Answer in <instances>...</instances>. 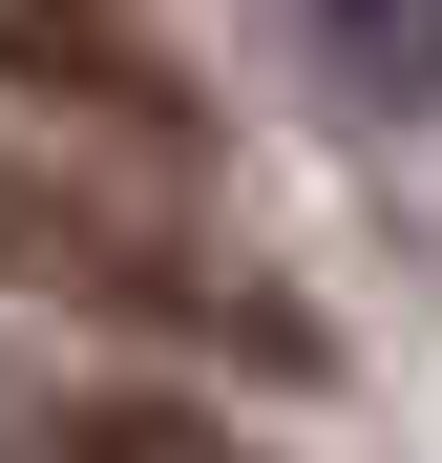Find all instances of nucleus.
Here are the masks:
<instances>
[{"label": "nucleus", "instance_id": "obj_1", "mask_svg": "<svg viewBox=\"0 0 442 463\" xmlns=\"http://www.w3.org/2000/svg\"><path fill=\"white\" fill-rule=\"evenodd\" d=\"M0 295L106 317V337H169V358H232V379H316V317L274 274H232L169 190L63 169V147H0Z\"/></svg>", "mask_w": 442, "mask_h": 463}, {"label": "nucleus", "instance_id": "obj_2", "mask_svg": "<svg viewBox=\"0 0 442 463\" xmlns=\"http://www.w3.org/2000/svg\"><path fill=\"white\" fill-rule=\"evenodd\" d=\"M0 106H42V127H106L127 169H190V147H211L190 63L147 43V0H0Z\"/></svg>", "mask_w": 442, "mask_h": 463}, {"label": "nucleus", "instance_id": "obj_3", "mask_svg": "<svg viewBox=\"0 0 442 463\" xmlns=\"http://www.w3.org/2000/svg\"><path fill=\"white\" fill-rule=\"evenodd\" d=\"M0 463H274L147 358H0Z\"/></svg>", "mask_w": 442, "mask_h": 463}, {"label": "nucleus", "instance_id": "obj_4", "mask_svg": "<svg viewBox=\"0 0 442 463\" xmlns=\"http://www.w3.org/2000/svg\"><path fill=\"white\" fill-rule=\"evenodd\" d=\"M295 22V63L358 106V127H421L442 106V0H274Z\"/></svg>", "mask_w": 442, "mask_h": 463}]
</instances>
